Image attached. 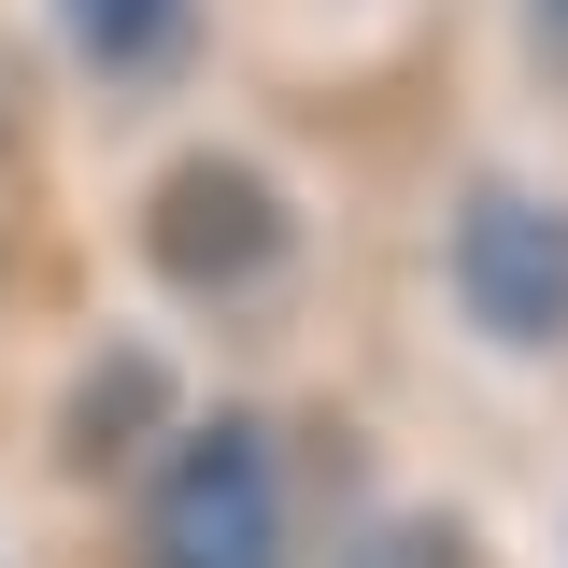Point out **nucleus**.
<instances>
[{"label": "nucleus", "mask_w": 568, "mask_h": 568, "mask_svg": "<svg viewBox=\"0 0 568 568\" xmlns=\"http://www.w3.org/2000/svg\"><path fill=\"white\" fill-rule=\"evenodd\" d=\"M142 256H156L171 284H200V298L271 284V271H284V200H271V171H242V156H171L156 200H142Z\"/></svg>", "instance_id": "obj_3"}, {"label": "nucleus", "mask_w": 568, "mask_h": 568, "mask_svg": "<svg viewBox=\"0 0 568 568\" xmlns=\"http://www.w3.org/2000/svg\"><path fill=\"white\" fill-rule=\"evenodd\" d=\"M526 58H540V71L568 85V0H526Z\"/></svg>", "instance_id": "obj_7"}, {"label": "nucleus", "mask_w": 568, "mask_h": 568, "mask_svg": "<svg viewBox=\"0 0 568 568\" xmlns=\"http://www.w3.org/2000/svg\"><path fill=\"white\" fill-rule=\"evenodd\" d=\"M355 568H455V540H440V526H426V511H413V526H384V540H369V555H355Z\"/></svg>", "instance_id": "obj_6"}, {"label": "nucleus", "mask_w": 568, "mask_h": 568, "mask_svg": "<svg viewBox=\"0 0 568 568\" xmlns=\"http://www.w3.org/2000/svg\"><path fill=\"white\" fill-rule=\"evenodd\" d=\"M58 29L85 43L100 71H185V43H200V0H58Z\"/></svg>", "instance_id": "obj_4"}, {"label": "nucleus", "mask_w": 568, "mask_h": 568, "mask_svg": "<svg viewBox=\"0 0 568 568\" xmlns=\"http://www.w3.org/2000/svg\"><path fill=\"white\" fill-rule=\"evenodd\" d=\"M156 398H171V369H156V355H100V369H85V413H71V455H85V469H114V440H129Z\"/></svg>", "instance_id": "obj_5"}, {"label": "nucleus", "mask_w": 568, "mask_h": 568, "mask_svg": "<svg viewBox=\"0 0 568 568\" xmlns=\"http://www.w3.org/2000/svg\"><path fill=\"white\" fill-rule=\"evenodd\" d=\"M455 298H469V327L511 342V355L568 342V200L484 171V185L455 200Z\"/></svg>", "instance_id": "obj_2"}, {"label": "nucleus", "mask_w": 568, "mask_h": 568, "mask_svg": "<svg viewBox=\"0 0 568 568\" xmlns=\"http://www.w3.org/2000/svg\"><path fill=\"white\" fill-rule=\"evenodd\" d=\"M142 568H284V455L256 413H213L142 484Z\"/></svg>", "instance_id": "obj_1"}]
</instances>
